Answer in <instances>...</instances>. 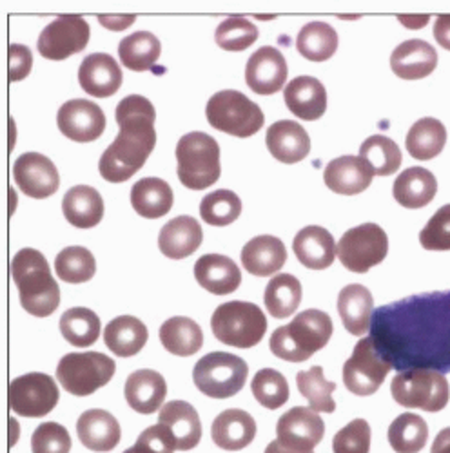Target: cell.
<instances>
[{"mask_svg":"<svg viewBox=\"0 0 450 453\" xmlns=\"http://www.w3.org/2000/svg\"><path fill=\"white\" fill-rule=\"evenodd\" d=\"M427 439L429 426L416 413H401L389 426V442L396 453H418Z\"/></svg>","mask_w":450,"mask_h":453,"instance_id":"obj_43","label":"cell"},{"mask_svg":"<svg viewBox=\"0 0 450 453\" xmlns=\"http://www.w3.org/2000/svg\"><path fill=\"white\" fill-rule=\"evenodd\" d=\"M431 453H450V426L436 435Z\"/></svg>","mask_w":450,"mask_h":453,"instance_id":"obj_57","label":"cell"},{"mask_svg":"<svg viewBox=\"0 0 450 453\" xmlns=\"http://www.w3.org/2000/svg\"><path fill=\"white\" fill-rule=\"evenodd\" d=\"M446 143V129L436 119H422L407 133L405 145L408 155L416 160L427 162L436 158Z\"/></svg>","mask_w":450,"mask_h":453,"instance_id":"obj_38","label":"cell"},{"mask_svg":"<svg viewBox=\"0 0 450 453\" xmlns=\"http://www.w3.org/2000/svg\"><path fill=\"white\" fill-rule=\"evenodd\" d=\"M20 305L35 318H48L60 305V288L51 276L48 259L35 249H22L12 261Z\"/></svg>","mask_w":450,"mask_h":453,"instance_id":"obj_3","label":"cell"},{"mask_svg":"<svg viewBox=\"0 0 450 453\" xmlns=\"http://www.w3.org/2000/svg\"><path fill=\"white\" fill-rule=\"evenodd\" d=\"M266 143L269 153L282 164L302 162L311 150L307 131L292 120H278L268 129Z\"/></svg>","mask_w":450,"mask_h":453,"instance_id":"obj_22","label":"cell"},{"mask_svg":"<svg viewBox=\"0 0 450 453\" xmlns=\"http://www.w3.org/2000/svg\"><path fill=\"white\" fill-rule=\"evenodd\" d=\"M398 19H400V22H401V24H405L407 27H415V29H418V27L427 26L431 17H429V15H416V17H405V15H400Z\"/></svg>","mask_w":450,"mask_h":453,"instance_id":"obj_58","label":"cell"},{"mask_svg":"<svg viewBox=\"0 0 450 453\" xmlns=\"http://www.w3.org/2000/svg\"><path fill=\"white\" fill-rule=\"evenodd\" d=\"M58 129L73 142H95L105 131L104 111L89 100L74 98L66 102L57 115Z\"/></svg>","mask_w":450,"mask_h":453,"instance_id":"obj_15","label":"cell"},{"mask_svg":"<svg viewBox=\"0 0 450 453\" xmlns=\"http://www.w3.org/2000/svg\"><path fill=\"white\" fill-rule=\"evenodd\" d=\"M178 178L191 191H204L220 180V145L200 131L183 134L176 145Z\"/></svg>","mask_w":450,"mask_h":453,"instance_id":"obj_5","label":"cell"},{"mask_svg":"<svg viewBox=\"0 0 450 453\" xmlns=\"http://www.w3.org/2000/svg\"><path fill=\"white\" fill-rule=\"evenodd\" d=\"M285 81L287 62L276 48H260L247 60L245 82L256 95H275L285 86Z\"/></svg>","mask_w":450,"mask_h":453,"instance_id":"obj_18","label":"cell"},{"mask_svg":"<svg viewBox=\"0 0 450 453\" xmlns=\"http://www.w3.org/2000/svg\"><path fill=\"white\" fill-rule=\"evenodd\" d=\"M124 394L131 410L144 415H151L162 408L167 395V385L159 372L144 368L133 372L128 377Z\"/></svg>","mask_w":450,"mask_h":453,"instance_id":"obj_25","label":"cell"},{"mask_svg":"<svg viewBox=\"0 0 450 453\" xmlns=\"http://www.w3.org/2000/svg\"><path fill=\"white\" fill-rule=\"evenodd\" d=\"M159 337L167 352L180 357L197 354L204 345V332L198 323L183 316H176L162 323Z\"/></svg>","mask_w":450,"mask_h":453,"instance_id":"obj_37","label":"cell"},{"mask_svg":"<svg viewBox=\"0 0 450 453\" xmlns=\"http://www.w3.org/2000/svg\"><path fill=\"white\" fill-rule=\"evenodd\" d=\"M283 98L294 117L314 122L327 109L325 86L314 77H296L283 89Z\"/></svg>","mask_w":450,"mask_h":453,"instance_id":"obj_21","label":"cell"},{"mask_svg":"<svg viewBox=\"0 0 450 453\" xmlns=\"http://www.w3.org/2000/svg\"><path fill=\"white\" fill-rule=\"evenodd\" d=\"M438 193L436 176L423 167H410L403 171L392 187L394 200L407 209L427 207Z\"/></svg>","mask_w":450,"mask_h":453,"instance_id":"obj_32","label":"cell"},{"mask_svg":"<svg viewBox=\"0 0 450 453\" xmlns=\"http://www.w3.org/2000/svg\"><path fill=\"white\" fill-rule=\"evenodd\" d=\"M33 65L31 51L22 44L10 46V81L19 82L24 81Z\"/></svg>","mask_w":450,"mask_h":453,"instance_id":"obj_54","label":"cell"},{"mask_svg":"<svg viewBox=\"0 0 450 453\" xmlns=\"http://www.w3.org/2000/svg\"><path fill=\"white\" fill-rule=\"evenodd\" d=\"M256 39L258 27L244 17L225 19L214 33V41L223 51H244L251 48Z\"/></svg>","mask_w":450,"mask_h":453,"instance_id":"obj_49","label":"cell"},{"mask_svg":"<svg viewBox=\"0 0 450 453\" xmlns=\"http://www.w3.org/2000/svg\"><path fill=\"white\" fill-rule=\"evenodd\" d=\"M420 242L427 250H450V205H443L429 219Z\"/></svg>","mask_w":450,"mask_h":453,"instance_id":"obj_52","label":"cell"},{"mask_svg":"<svg viewBox=\"0 0 450 453\" xmlns=\"http://www.w3.org/2000/svg\"><path fill=\"white\" fill-rule=\"evenodd\" d=\"M206 115L214 129L237 138L256 134L266 122L260 105L249 100L244 93L233 89L213 95L207 102Z\"/></svg>","mask_w":450,"mask_h":453,"instance_id":"obj_7","label":"cell"},{"mask_svg":"<svg viewBox=\"0 0 450 453\" xmlns=\"http://www.w3.org/2000/svg\"><path fill=\"white\" fill-rule=\"evenodd\" d=\"M120 133L100 158L98 171L104 180L122 183L136 174L157 143V111L145 96L129 95L115 111Z\"/></svg>","mask_w":450,"mask_h":453,"instance_id":"obj_2","label":"cell"},{"mask_svg":"<svg viewBox=\"0 0 450 453\" xmlns=\"http://www.w3.org/2000/svg\"><path fill=\"white\" fill-rule=\"evenodd\" d=\"M115 370V361L100 352H73L58 361L57 380L66 392L86 397L105 387Z\"/></svg>","mask_w":450,"mask_h":453,"instance_id":"obj_9","label":"cell"},{"mask_svg":"<svg viewBox=\"0 0 450 453\" xmlns=\"http://www.w3.org/2000/svg\"><path fill=\"white\" fill-rule=\"evenodd\" d=\"M122 77L120 65L107 53H93L86 57L79 69L81 88L95 98L115 95L122 86Z\"/></svg>","mask_w":450,"mask_h":453,"instance_id":"obj_19","label":"cell"},{"mask_svg":"<svg viewBox=\"0 0 450 453\" xmlns=\"http://www.w3.org/2000/svg\"><path fill=\"white\" fill-rule=\"evenodd\" d=\"M33 453H69L71 437L58 423H43L31 435Z\"/></svg>","mask_w":450,"mask_h":453,"instance_id":"obj_51","label":"cell"},{"mask_svg":"<svg viewBox=\"0 0 450 453\" xmlns=\"http://www.w3.org/2000/svg\"><path fill=\"white\" fill-rule=\"evenodd\" d=\"M287 261V250L276 236H256L242 249V265L258 278L276 274Z\"/></svg>","mask_w":450,"mask_h":453,"instance_id":"obj_27","label":"cell"},{"mask_svg":"<svg viewBox=\"0 0 450 453\" xmlns=\"http://www.w3.org/2000/svg\"><path fill=\"white\" fill-rule=\"evenodd\" d=\"M77 434L81 442L93 451H111L120 442V425L105 410L95 408L84 411L77 421Z\"/></svg>","mask_w":450,"mask_h":453,"instance_id":"obj_30","label":"cell"},{"mask_svg":"<svg viewBox=\"0 0 450 453\" xmlns=\"http://www.w3.org/2000/svg\"><path fill=\"white\" fill-rule=\"evenodd\" d=\"M276 435L283 446L313 451L325 435V423L313 408L294 406L280 418Z\"/></svg>","mask_w":450,"mask_h":453,"instance_id":"obj_17","label":"cell"},{"mask_svg":"<svg viewBox=\"0 0 450 453\" xmlns=\"http://www.w3.org/2000/svg\"><path fill=\"white\" fill-rule=\"evenodd\" d=\"M296 385L299 394L309 401L314 411L332 413L336 410V403L332 397V392L336 390V383L325 380L322 366H313L309 370L298 372Z\"/></svg>","mask_w":450,"mask_h":453,"instance_id":"obj_45","label":"cell"},{"mask_svg":"<svg viewBox=\"0 0 450 453\" xmlns=\"http://www.w3.org/2000/svg\"><path fill=\"white\" fill-rule=\"evenodd\" d=\"M266 309L273 318L285 319L296 312L302 301V283L291 274L275 276L266 288Z\"/></svg>","mask_w":450,"mask_h":453,"instance_id":"obj_44","label":"cell"},{"mask_svg":"<svg viewBox=\"0 0 450 453\" xmlns=\"http://www.w3.org/2000/svg\"><path fill=\"white\" fill-rule=\"evenodd\" d=\"M251 390L256 401L268 410H278L289 399V385L285 377L273 368H261L256 372Z\"/></svg>","mask_w":450,"mask_h":453,"instance_id":"obj_48","label":"cell"},{"mask_svg":"<svg viewBox=\"0 0 450 453\" xmlns=\"http://www.w3.org/2000/svg\"><path fill=\"white\" fill-rule=\"evenodd\" d=\"M392 399L405 408L439 411L446 406L450 387L445 375L436 370H405L400 372L391 385Z\"/></svg>","mask_w":450,"mask_h":453,"instance_id":"obj_10","label":"cell"},{"mask_svg":"<svg viewBox=\"0 0 450 453\" xmlns=\"http://www.w3.org/2000/svg\"><path fill=\"white\" fill-rule=\"evenodd\" d=\"M370 426L365 419H354L344 426L332 439L334 453H369Z\"/></svg>","mask_w":450,"mask_h":453,"instance_id":"obj_50","label":"cell"},{"mask_svg":"<svg viewBox=\"0 0 450 453\" xmlns=\"http://www.w3.org/2000/svg\"><path fill=\"white\" fill-rule=\"evenodd\" d=\"M162 53V44L153 33L136 31L122 39L119 46L120 62L131 71L151 69Z\"/></svg>","mask_w":450,"mask_h":453,"instance_id":"obj_39","label":"cell"},{"mask_svg":"<svg viewBox=\"0 0 450 453\" xmlns=\"http://www.w3.org/2000/svg\"><path fill=\"white\" fill-rule=\"evenodd\" d=\"M149 332L145 325L133 316H120L107 323L104 330L105 347L119 357H131L138 354L147 343Z\"/></svg>","mask_w":450,"mask_h":453,"instance_id":"obj_36","label":"cell"},{"mask_svg":"<svg viewBox=\"0 0 450 453\" xmlns=\"http://www.w3.org/2000/svg\"><path fill=\"white\" fill-rule=\"evenodd\" d=\"M370 339L398 372H450V290L408 296L374 311Z\"/></svg>","mask_w":450,"mask_h":453,"instance_id":"obj_1","label":"cell"},{"mask_svg":"<svg viewBox=\"0 0 450 453\" xmlns=\"http://www.w3.org/2000/svg\"><path fill=\"white\" fill-rule=\"evenodd\" d=\"M438 53L425 42L412 39L401 42L391 55V67L396 77L403 81H422L436 69Z\"/></svg>","mask_w":450,"mask_h":453,"instance_id":"obj_26","label":"cell"},{"mask_svg":"<svg viewBox=\"0 0 450 453\" xmlns=\"http://www.w3.org/2000/svg\"><path fill=\"white\" fill-rule=\"evenodd\" d=\"M374 173L360 157H340L327 164L323 171L325 185L336 195L354 196L372 183Z\"/></svg>","mask_w":450,"mask_h":453,"instance_id":"obj_23","label":"cell"},{"mask_svg":"<svg viewBox=\"0 0 450 453\" xmlns=\"http://www.w3.org/2000/svg\"><path fill=\"white\" fill-rule=\"evenodd\" d=\"M124 453H149V451H145V449H144V448H140V446H136V444H135V446H133V448H129V449H126V451H124Z\"/></svg>","mask_w":450,"mask_h":453,"instance_id":"obj_60","label":"cell"},{"mask_svg":"<svg viewBox=\"0 0 450 453\" xmlns=\"http://www.w3.org/2000/svg\"><path fill=\"white\" fill-rule=\"evenodd\" d=\"M247 363L229 352H211L204 356L193 370L197 388L213 399L237 395L247 381Z\"/></svg>","mask_w":450,"mask_h":453,"instance_id":"obj_8","label":"cell"},{"mask_svg":"<svg viewBox=\"0 0 450 453\" xmlns=\"http://www.w3.org/2000/svg\"><path fill=\"white\" fill-rule=\"evenodd\" d=\"M211 435L218 448L238 451L252 442L256 435V423L245 410L229 408L223 410L213 421Z\"/></svg>","mask_w":450,"mask_h":453,"instance_id":"obj_28","label":"cell"},{"mask_svg":"<svg viewBox=\"0 0 450 453\" xmlns=\"http://www.w3.org/2000/svg\"><path fill=\"white\" fill-rule=\"evenodd\" d=\"M89 42V24L79 15H60L39 36V53L48 60H66Z\"/></svg>","mask_w":450,"mask_h":453,"instance_id":"obj_14","label":"cell"},{"mask_svg":"<svg viewBox=\"0 0 450 453\" xmlns=\"http://www.w3.org/2000/svg\"><path fill=\"white\" fill-rule=\"evenodd\" d=\"M204 233L200 223L191 216H178L167 221L159 236V247L171 259L191 256L202 245Z\"/></svg>","mask_w":450,"mask_h":453,"instance_id":"obj_31","label":"cell"},{"mask_svg":"<svg viewBox=\"0 0 450 453\" xmlns=\"http://www.w3.org/2000/svg\"><path fill=\"white\" fill-rule=\"evenodd\" d=\"M436 42L450 51V15H439L434 24Z\"/></svg>","mask_w":450,"mask_h":453,"instance_id":"obj_55","label":"cell"},{"mask_svg":"<svg viewBox=\"0 0 450 453\" xmlns=\"http://www.w3.org/2000/svg\"><path fill=\"white\" fill-rule=\"evenodd\" d=\"M296 48L311 62H325L338 50V33L327 22H311L299 29Z\"/></svg>","mask_w":450,"mask_h":453,"instance_id":"obj_40","label":"cell"},{"mask_svg":"<svg viewBox=\"0 0 450 453\" xmlns=\"http://www.w3.org/2000/svg\"><path fill=\"white\" fill-rule=\"evenodd\" d=\"M60 332L66 342L73 347L86 349L95 345L100 337V319L89 309L74 307L62 314Z\"/></svg>","mask_w":450,"mask_h":453,"instance_id":"obj_41","label":"cell"},{"mask_svg":"<svg viewBox=\"0 0 450 453\" xmlns=\"http://www.w3.org/2000/svg\"><path fill=\"white\" fill-rule=\"evenodd\" d=\"M13 178L26 196L36 200L50 198L60 185L58 169L41 153L20 155L13 165Z\"/></svg>","mask_w":450,"mask_h":453,"instance_id":"obj_16","label":"cell"},{"mask_svg":"<svg viewBox=\"0 0 450 453\" xmlns=\"http://www.w3.org/2000/svg\"><path fill=\"white\" fill-rule=\"evenodd\" d=\"M389 252V238L376 223H363L349 229L338 243L342 265L356 274L369 273L380 265Z\"/></svg>","mask_w":450,"mask_h":453,"instance_id":"obj_11","label":"cell"},{"mask_svg":"<svg viewBox=\"0 0 450 453\" xmlns=\"http://www.w3.org/2000/svg\"><path fill=\"white\" fill-rule=\"evenodd\" d=\"M266 453H313V451H306V449H296V448H289L283 446L280 441H273L268 448Z\"/></svg>","mask_w":450,"mask_h":453,"instance_id":"obj_59","label":"cell"},{"mask_svg":"<svg viewBox=\"0 0 450 453\" xmlns=\"http://www.w3.org/2000/svg\"><path fill=\"white\" fill-rule=\"evenodd\" d=\"M211 328L223 345L237 349H252L268 332V319L261 309L247 301H229L220 305L213 318Z\"/></svg>","mask_w":450,"mask_h":453,"instance_id":"obj_6","label":"cell"},{"mask_svg":"<svg viewBox=\"0 0 450 453\" xmlns=\"http://www.w3.org/2000/svg\"><path fill=\"white\" fill-rule=\"evenodd\" d=\"M64 218L79 229H91L104 218V200L97 188L89 185H74L62 200Z\"/></svg>","mask_w":450,"mask_h":453,"instance_id":"obj_33","label":"cell"},{"mask_svg":"<svg viewBox=\"0 0 450 453\" xmlns=\"http://www.w3.org/2000/svg\"><path fill=\"white\" fill-rule=\"evenodd\" d=\"M332 337V319L327 312L309 309L271 335V352L289 363H302L322 350Z\"/></svg>","mask_w":450,"mask_h":453,"instance_id":"obj_4","label":"cell"},{"mask_svg":"<svg viewBox=\"0 0 450 453\" xmlns=\"http://www.w3.org/2000/svg\"><path fill=\"white\" fill-rule=\"evenodd\" d=\"M175 202L173 188L160 178H142L131 188V205L142 218L157 219L166 216Z\"/></svg>","mask_w":450,"mask_h":453,"instance_id":"obj_34","label":"cell"},{"mask_svg":"<svg viewBox=\"0 0 450 453\" xmlns=\"http://www.w3.org/2000/svg\"><path fill=\"white\" fill-rule=\"evenodd\" d=\"M195 278L200 287L216 296L233 294L242 283L237 263L221 254H206L195 263Z\"/></svg>","mask_w":450,"mask_h":453,"instance_id":"obj_24","label":"cell"},{"mask_svg":"<svg viewBox=\"0 0 450 453\" xmlns=\"http://www.w3.org/2000/svg\"><path fill=\"white\" fill-rule=\"evenodd\" d=\"M292 250L304 267L313 271L329 269L338 256V245L323 226L309 225L294 236Z\"/></svg>","mask_w":450,"mask_h":453,"instance_id":"obj_20","label":"cell"},{"mask_svg":"<svg viewBox=\"0 0 450 453\" xmlns=\"http://www.w3.org/2000/svg\"><path fill=\"white\" fill-rule=\"evenodd\" d=\"M136 446L149 453H173L176 449V441L166 425L149 426L136 439Z\"/></svg>","mask_w":450,"mask_h":453,"instance_id":"obj_53","label":"cell"},{"mask_svg":"<svg viewBox=\"0 0 450 453\" xmlns=\"http://www.w3.org/2000/svg\"><path fill=\"white\" fill-rule=\"evenodd\" d=\"M392 366L378 354L370 337H363L344 365V383L354 395H372L384 385Z\"/></svg>","mask_w":450,"mask_h":453,"instance_id":"obj_13","label":"cell"},{"mask_svg":"<svg viewBox=\"0 0 450 453\" xmlns=\"http://www.w3.org/2000/svg\"><path fill=\"white\" fill-rule=\"evenodd\" d=\"M360 158L370 167L374 176H389L401 165V150L396 142L387 136H369L360 147Z\"/></svg>","mask_w":450,"mask_h":453,"instance_id":"obj_42","label":"cell"},{"mask_svg":"<svg viewBox=\"0 0 450 453\" xmlns=\"http://www.w3.org/2000/svg\"><path fill=\"white\" fill-rule=\"evenodd\" d=\"M135 15H100L98 20L102 26H105L111 31H122L128 26H131L135 22Z\"/></svg>","mask_w":450,"mask_h":453,"instance_id":"obj_56","label":"cell"},{"mask_svg":"<svg viewBox=\"0 0 450 453\" xmlns=\"http://www.w3.org/2000/svg\"><path fill=\"white\" fill-rule=\"evenodd\" d=\"M55 271L66 283H86L97 273V261L86 247H66L55 257Z\"/></svg>","mask_w":450,"mask_h":453,"instance_id":"obj_46","label":"cell"},{"mask_svg":"<svg viewBox=\"0 0 450 453\" xmlns=\"http://www.w3.org/2000/svg\"><path fill=\"white\" fill-rule=\"evenodd\" d=\"M159 423L166 425L175 441L176 449L187 451L198 446L202 439V425L198 411L185 401H171L160 408Z\"/></svg>","mask_w":450,"mask_h":453,"instance_id":"obj_29","label":"cell"},{"mask_svg":"<svg viewBox=\"0 0 450 453\" xmlns=\"http://www.w3.org/2000/svg\"><path fill=\"white\" fill-rule=\"evenodd\" d=\"M374 301L372 294L363 285H347L338 296V312L344 321V326L353 335H363L370 328Z\"/></svg>","mask_w":450,"mask_h":453,"instance_id":"obj_35","label":"cell"},{"mask_svg":"<svg viewBox=\"0 0 450 453\" xmlns=\"http://www.w3.org/2000/svg\"><path fill=\"white\" fill-rule=\"evenodd\" d=\"M57 381L48 373L31 372L10 383V408L22 418H44L58 403Z\"/></svg>","mask_w":450,"mask_h":453,"instance_id":"obj_12","label":"cell"},{"mask_svg":"<svg viewBox=\"0 0 450 453\" xmlns=\"http://www.w3.org/2000/svg\"><path fill=\"white\" fill-rule=\"evenodd\" d=\"M242 214V200L237 193L220 188L209 193L200 203V216L206 223L213 226H225L237 221Z\"/></svg>","mask_w":450,"mask_h":453,"instance_id":"obj_47","label":"cell"}]
</instances>
